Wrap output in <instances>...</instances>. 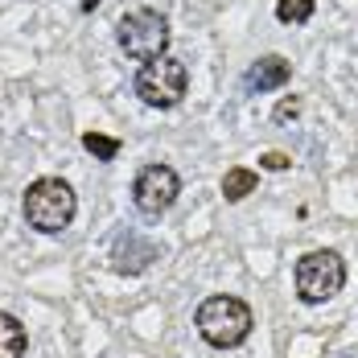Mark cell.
Wrapping results in <instances>:
<instances>
[{
  "label": "cell",
  "instance_id": "6da1fadb",
  "mask_svg": "<svg viewBox=\"0 0 358 358\" xmlns=\"http://www.w3.org/2000/svg\"><path fill=\"white\" fill-rule=\"evenodd\" d=\"M21 215L37 235H62L78 215V198H74L71 181L62 178H37L29 181L25 198H21Z\"/></svg>",
  "mask_w": 358,
  "mask_h": 358
},
{
  "label": "cell",
  "instance_id": "7a4b0ae2",
  "mask_svg": "<svg viewBox=\"0 0 358 358\" xmlns=\"http://www.w3.org/2000/svg\"><path fill=\"white\" fill-rule=\"evenodd\" d=\"M194 325L215 350H231V346L248 342L255 317H251L248 301H239V296H206L194 313Z\"/></svg>",
  "mask_w": 358,
  "mask_h": 358
},
{
  "label": "cell",
  "instance_id": "3957f363",
  "mask_svg": "<svg viewBox=\"0 0 358 358\" xmlns=\"http://www.w3.org/2000/svg\"><path fill=\"white\" fill-rule=\"evenodd\" d=\"M169 21H165V13H157V8H132V13H124L120 21H115V41H120V50L128 54V58H136V62H157V58H165L169 54Z\"/></svg>",
  "mask_w": 358,
  "mask_h": 358
},
{
  "label": "cell",
  "instance_id": "277c9868",
  "mask_svg": "<svg viewBox=\"0 0 358 358\" xmlns=\"http://www.w3.org/2000/svg\"><path fill=\"white\" fill-rule=\"evenodd\" d=\"M132 91L141 95V103H148V108H157V111L178 108L181 99H185V91H189V66L181 58H173V54H165L157 62H144L141 71H136Z\"/></svg>",
  "mask_w": 358,
  "mask_h": 358
},
{
  "label": "cell",
  "instance_id": "5b68a950",
  "mask_svg": "<svg viewBox=\"0 0 358 358\" xmlns=\"http://www.w3.org/2000/svg\"><path fill=\"white\" fill-rule=\"evenodd\" d=\"M292 285H296V296L305 305H325L329 296H338L342 285H346V259L338 251H309L296 259V272H292Z\"/></svg>",
  "mask_w": 358,
  "mask_h": 358
},
{
  "label": "cell",
  "instance_id": "8992f818",
  "mask_svg": "<svg viewBox=\"0 0 358 358\" xmlns=\"http://www.w3.org/2000/svg\"><path fill=\"white\" fill-rule=\"evenodd\" d=\"M181 194V178L169 165H144L132 181V202L144 218H161Z\"/></svg>",
  "mask_w": 358,
  "mask_h": 358
},
{
  "label": "cell",
  "instance_id": "52a82bcc",
  "mask_svg": "<svg viewBox=\"0 0 358 358\" xmlns=\"http://www.w3.org/2000/svg\"><path fill=\"white\" fill-rule=\"evenodd\" d=\"M152 259H157V243L141 239L136 231H124V235L111 243V268H115L120 276H141V272H148Z\"/></svg>",
  "mask_w": 358,
  "mask_h": 358
},
{
  "label": "cell",
  "instance_id": "ba28073f",
  "mask_svg": "<svg viewBox=\"0 0 358 358\" xmlns=\"http://www.w3.org/2000/svg\"><path fill=\"white\" fill-rule=\"evenodd\" d=\"M292 78V62L280 58V54H264L259 62H251V71L243 74V87L251 95H264V91H276Z\"/></svg>",
  "mask_w": 358,
  "mask_h": 358
},
{
  "label": "cell",
  "instance_id": "9c48e42d",
  "mask_svg": "<svg viewBox=\"0 0 358 358\" xmlns=\"http://www.w3.org/2000/svg\"><path fill=\"white\" fill-rule=\"evenodd\" d=\"M25 346H29L25 325L13 313H0V358H25Z\"/></svg>",
  "mask_w": 358,
  "mask_h": 358
},
{
  "label": "cell",
  "instance_id": "30bf717a",
  "mask_svg": "<svg viewBox=\"0 0 358 358\" xmlns=\"http://www.w3.org/2000/svg\"><path fill=\"white\" fill-rule=\"evenodd\" d=\"M255 185H259L255 169L235 165V169H227V178H222V198H227V202H243L248 194H255Z\"/></svg>",
  "mask_w": 358,
  "mask_h": 358
},
{
  "label": "cell",
  "instance_id": "8fae6325",
  "mask_svg": "<svg viewBox=\"0 0 358 358\" xmlns=\"http://www.w3.org/2000/svg\"><path fill=\"white\" fill-rule=\"evenodd\" d=\"M313 13H317V0H276L280 25H305V21H313Z\"/></svg>",
  "mask_w": 358,
  "mask_h": 358
},
{
  "label": "cell",
  "instance_id": "7c38bea8",
  "mask_svg": "<svg viewBox=\"0 0 358 358\" xmlns=\"http://www.w3.org/2000/svg\"><path fill=\"white\" fill-rule=\"evenodd\" d=\"M83 148L95 157V161H115L120 157V141L103 136V132H83Z\"/></svg>",
  "mask_w": 358,
  "mask_h": 358
},
{
  "label": "cell",
  "instance_id": "4fadbf2b",
  "mask_svg": "<svg viewBox=\"0 0 358 358\" xmlns=\"http://www.w3.org/2000/svg\"><path fill=\"white\" fill-rule=\"evenodd\" d=\"M288 165H292V157H285V152H264L259 157V169H272V173H285Z\"/></svg>",
  "mask_w": 358,
  "mask_h": 358
},
{
  "label": "cell",
  "instance_id": "5bb4252c",
  "mask_svg": "<svg viewBox=\"0 0 358 358\" xmlns=\"http://www.w3.org/2000/svg\"><path fill=\"white\" fill-rule=\"evenodd\" d=\"M296 111H301V99H285V103L276 108V124H285V120H292Z\"/></svg>",
  "mask_w": 358,
  "mask_h": 358
},
{
  "label": "cell",
  "instance_id": "9a60e30c",
  "mask_svg": "<svg viewBox=\"0 0 358 358\" xmlns=\"http://www.w3.org/2000/svg\"><path fill=\"white\" fill-rule=\"evenodd\" d=\"M78 8H83V13H95V8H99V0H78Z\"/></svg>",
  "mask_w": 358,
  "mask_h": 358
}]
</instances>
